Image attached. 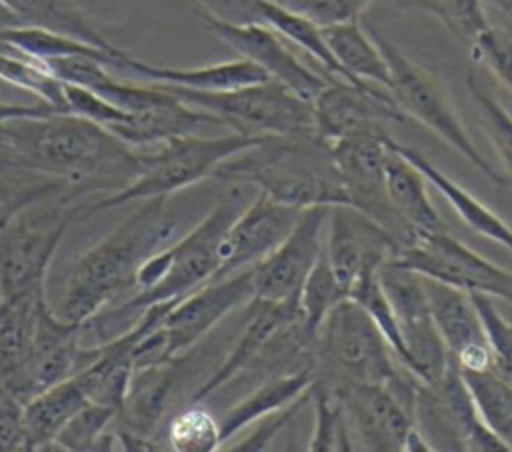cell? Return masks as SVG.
<instances>
[{
  "label": "cell",
  "instance_id": "obj_36",
  "mask_svg": "<svg viewBox=\"0 0 512 452\" xmlns=\"http://www.w3.org/2000/svg\"><path fill=\"white\" fill-rule=\"evenodd\" d=\"M118 412L114 408L88 402L58 432V450H112V426Z\"/></svg>",
  "mask_w": 512,
  "mask_h": 452
},
{
  "label": "cell",
  "instance_id": "obj_19",
  "mask_svg": "<svg viewBox=\"0 0 512 452\" xmlns=\"http://www.w3.org/2000/svg\"><path fill=\"white\" fill-rule=\"evenodd\" d=\"M300 208L270 200L262 192L234 218L220 244V266L214 280L254 266L268 256L294 228Z\"/></svg>",
  "mask_w": 512,
  "mask_h": 452
},
{
  "label": "cell",
  "instance_id": "obj_48",
  "mask_svg": "<svg viewBox=\"0 0 512 452\" xmlns=\"http://www.w3.org/2000/svg\"><path fill=\"white\" fill-rule=\"evenodd\" d=\"M12 26H22L20 18L0 0V28H12Z\"/></svg>",
  "mask_w": 512,
  "mask_h": 452
},
{
  "label": "cell",
  "instance_id": "obj_40",
  "mask_svg": "<svg viewBox=\"0 0 512 452\" xmlns=\"http://www.w3.org/2000/svg\"><path fill=\"white\" fill-rule=\"evenodd\" d=\"M480 314L486 340L492 350L494 368L512 382V322H508L494 304V298L486 294H470Z\"/></svg>",
  "mask_w": 512,
  "mask_h": 452
},
{
  "label": "cell",
  "instance_id": "obj_38",
  "mask_svg": "<svg viewBox=\"0 0 512 452\" xmlns=\"http://www.w3.org/2000/svg\"><path fill=\"white\" fill-rule=\"evenodd\" d=\"M466 86L480 110V120L490 142L512 176V114L498 102V98H494V94L478 80L474 72L466 76Z\"/></svg>",
  "mask_w": 512,
  "mask_h": 452
},
{
  "label": "cell",
  "instance_id": "obj_17",
  "mask_svg": "<svg viewBox=\"0 0 512 452\" xmlns=\"http://www.w3.org/2000/svg\"><path fill=\"white\" fill-rule=\"evenodd\" d=\"M312 110L314 132L328 144L364 132H384V124L406 120L386 88L340 78L328 80L312 100Z\"/></svg>",
  "mask_w": 512,
  "mask_h": 452
},
{
  "label": "cell",
  "instance_id": "obj_31",
  "mask_svg": "<svg viewBox=\"0 0 512 452\" xmlns=\"http://www.w3.org/2000/svg\"><path fill=\"white\" fill-rule=\"evenodd\" d=\"M480 420L512 450V382L494 366L460 370Z\"/></svg>",
  "mask_w": 512,
  "mask_h": 452
},
{
  "label": "cell",
  "instance_id": "obj_34",
  "mask_svg": "<svg viewBox=\"0 0 512 452\" xmlns=\"http://www.w3.org/2000/svg\"><path fill=\"white\" fill-rule=\"evenodd\" d=\"M0 80L34 94L38 100L48 102L60 112H68L64 100V82L58 80L42 60L16 50H0Z\"/></svg>",
  "mask_w": 512,
  "mask_h": 452
},
{
  "label": "cell",
  "instance_id": "obj_23",
  "mask_svg": "<svg viewBox=\"0 0 512 452\" xmlns=\"http://www.w3.org/2000/svg\"><path fill=\"white\" fill-rule=\"evenodd\" d=\"M386 144L398 154H402L406 160H410L426 176V180L452 204L454 212L470 230L512 252V226H508L496 212H492L486 204L474 198L466 188H462L456 180H452L416 148L400 144L390 134L386 136Z\"/></svg>",
  "mask_w": 512,
  "mask_h": 452
},
{
  "label": "cell",
  "instance_id": "obj_2",
  "mask_svg": "<svg viewBox=\"0 0 512 452\" xmlns=\"http://www.w3.org/2000/svg\"><path fill=\"white\" fill-rule=\"evenodd\" d=\"M176 228L166 196L142 200L108 236L72 262L56 312L74 322H90L104 308L136 292L140 264L160 250Z\"/></svg>",
  "mask_w": 512,
  "mask_h": 452
},
{
  "label": "cell",
  "instance_id": "obj_35",
  "mask_svg": "<svg viewBox=\"0 0 512 452\" xmlns=\"http://www.w3.org/2000/svg\"><path fill=\"white\" fill-rule=\"evenodd\" d=\"M400 6L422 10L468 48L492 26L484 0H400Z\"/></svg>",
  "mask_w": 512,
  "mask_h": 452
},
{
  "label": "cell",
  "instance_id": "obj_47",
  "mask_svg": "<svg viewBox=\"0 0 512 452\" xmlns=\"http://www.w3.org/2000/svg\"><path fill=\"white\" fill-rule=\"evenodd\" d=\"M484 8L486 12L490 10L498 20L492 26L512 38V0H484Z\"/></svg>",
  "mask_w": 512,
  "mask_h": 452
},
{
  "label": "cell",
  "instance_id": "obj_39",
  "mask_svg": "<svg viewBox=\"0 0 512 452\" xmlns=\"http://www.w3.org/2000/svg\"><path fill=\"white\" fill-rule=\"evenodd\" d=\"M56 192H66V182L60 178L32 182L0 178V228L24 214L26 208L50 198Z\"/></svg>",
  "mask_w": 512,
  "mask_h": 452
},
{
  "label": "cell",
  "instance_id": "obj_33",
  "mask_svg": "<svg viewBox=\"0 0 512 452\" xmlns=\"http://www.w3.org/2000/svg\"><path fill=\"white\" fill-rule=\"evenodd\" d=\"M346 298H348L346 290L338 282L326 254L322 252L314 268L308 272L298 294L302 326L312 340L316 338V332L326 320V316Z\"/></svg>",
  "mask_w": 512,
  "mask_h": 452
},
{
  "label": "cell",
  "instance_id": "obj_25",
  "mask_svg": "<svg viewBox=\"0 0 512 452\" xmlns=\"http://www.w3.org/2000/svg\"><path fill=\"white\" fill-rule=\"evenodd\" d=\"M322 32L332 56L350 82L376 84L388 90L390 68L370 30H364L358 20H350L322 26Z\"/></svg>",
  "mask_w": 512,
  "mask_h": 452
},
{
  "label": "cell",
  "instance_id": "obj_26",
  "mask_svg": "<svg viewBox=\"0 0 512 452\" xmlns=\"http://www.w3.org/2000/svg\"><path fill=\"white\" fill-rule=\"evenodd\" d=\"M388 136V134H386ZM426 176L402 154L388 146L386 158V192L398 218L412 232H434L446 228L436 212L428 188Z\"/></svg>",
  "mask_w": 512,
  "mask_h": 452
},
{
  "label": "cell",
  "instance_id": "obj_9",
  "mask_svg": "<svg viewBox=\"0 0 512 452\" xmlns=\"http://www.w3.org/2000/svg\"><path fill=\"white\" fill-rule=\"evenodd\" d=\"M388 264L512 304V272L474 252L446 228L414 232Z\"/></svg>",
  "mask_w": 512,
  "mask_h": 452
},
{
  "label": "cell",
  "instance_id": "obj_5",
  "mask_svg": "<svg viewBox=\"0 0 512 452\" xmlns=\"http://www.w3.org/2000/svg\"><path fill=\"white\" fill-rule=\"evenodd\" d=\"M262 138L264 136H248L234 130L210 138L200 134L172 138L160 144L156 152L142 154V172L128 186L104 194L92 202H74L76 222L128 202H142L160 196L170 198L172 194L214 176L216 168L224 160L252 148Z\"/></svg>",
  "mask_w": 512,
  "mask_h": 452
},
{
  "label": "cell",
  "instance_id": "obj_4",
  "mask_svg": "<svg viewBox=\"0 0 512 452\" xmlns=\"http://www.w3.org/2000/svg\"><path fill=\"white\" fill-rule=\"evenodd\" d=\"M244 196L224 194L210 212L180 240L150 254L138 268L136 292L96 314L90 322L98 336L120 316L142 312L160 302H176L214 280L220 266V244L244 208Z\"/></svg>",
  "mask_w": 512,
  "mask_h": 452
},
{
  "label": "cell",
  "instance_id": "obj_21",
  "mask_svg": "<svg viewBox=\"0 0 512 452\" xmlns=\"http://www.w3.org/2000/svg\"><path fill=\"white\" fill-rule=\"evenodd\" d=\"M122 72L138 74L154 84H170V86H182L190 90H202V92H222V90H234L250 84H258L262 80H268L270 76L256 66L254 62L246 58L216 62L208 66H194V68H176V66H156L142 62L134 56H126Z\"/></svg>",
  "mask_w": 512,
  "mask_h": 452
},
{
  "label": "cell",
  "instance_id": "obj_29",
  "mask_svg": "<svg viewBox=\"0 0 512 452\" xmlns=\"http://www.w3.org/2000/svg\"><path fill=\"white\" fill-rule=\"evenodd\" d=\"M22 22V26H40L62 32L94 46L118 52L104 34L96 30L82 4L76 0H2Z\"/></svg>",
  "mask_w": 512,
  "mask_h": 452
},
{
  "label": "cell",
  "instance_id": "obj_11",
  "mask_svg": "<svg viewBox=\"0 0 512 452\" xmlns=\"http://www.w3.org/2000/svg\"><path fill=\"white\" fill-rule=\"evenodd\" d=\"M76 224L74 202L0 228V302L42 292L50 262L68 228Z\"/></svg>",
  "mask_w": 512,
  "mask_h": 452
},
{
  "label": "cell",
  "instance_id": "obj_45",
  "mask_svg": "<svg viewBox=\"0 0 512 452\" xmlns=\"http://www.w3.org/2000/svg\"><path fill=\"white\" fill-rule=\"evenodd\" d=\"M196 10L228 24L262 22L258 0H192Z\"/></svg>",
  "mask_w": 512,
  "mask_h": 452
},
{
  "label": "cell",
  "instance_id": "obj_32",
  "mask_svg": "<svg viewBox=\"0 0 512 452\" xmlns=\"http://www.w3.org/2000/svg\"><path fill=\"white\" fill-rule=\"evenodd\" d=\"M164 446L174 452L220 450V418H214V414L202 402H190L168 420L164 430Z\"/></svg>",
  "mask_w": 512,
  "mask_h": 452
},
{
  "label": "cell",
  "instance_id": "obj_30",
  "mask_svg": "<svg viewBox=\"0 0 512 452\" xmlns=\"http://www.w3.org/2000/svg\"><path fill=\"white\" fill-rule=\"evenodd\" d=\"M258 8H260L262 22H266L270 28H274L290 44L298 46L308 56H312L332 78L350 82L346 78L344 70L340 68V64L336 62V58L332 56V52L326 44L322 26H318L308 16L288 8L280 0H258Z\"/></svg>",
  "mask_w": 512,
  "mask_h": 452
},
{
  "label": "cell",
  "instance_id": "obj_1",
  "mask_svg": "<svg viewBox=\"0 0 512 452\" xmlns=\"http://www.w3.org/2000/svg\"><path fill=\"white\" fill-rule=\"evenodd\" d=\"M0 170H24L66 182L60 202L116 192L142 172V154L104 126L70 112L18 118L0 128Z\"/></svg>",
  "mask_w": 512,
  "mask_h": 452
},
{
  "label": "cell",
  "instance_id": "obj_6",
  "mask_svg": "<svg viewBox=\"0 0 512 452\" xmlns=\"http://www.w3.org/2000/svg\"><path fill=\"white\" fill-rule=\"evenodd\" d=\"M406 366L354 300H342L322 322L314 338V372L324 384L390 382Z\"/></svg>",
  "mask_w": 512,
  "mask_h": 452
},
{
  "label": "cell",
  "instance_id": "obj_28",
  "mask_svg": "<svg viewBox=\"0 0 512 452\" xmlns=\"http://www.w3.org/2000/svg\"><path fill=\"white\" fill-rule=\"evenodd\" d=\"M0 38L8 42L18 52L32 56L36 60H54L64 56H90L106 64L108 68L120 70L128 52L126 50H106L100 46H94L90 42H84L80 38L54 32L40 26H12V28H0Z\"/></svg>",
  "mask_w": 512,
  "mask_h": 452
},
{
  "label": "cell",
  "instance_id": "obj_42",
  "mask_svg": "<svg viewBox=\"0 0 512 452\" xmlns=\"http://www.w3.org/2000/svg\"><path fill=\"white\" fill-rule=\"evenodd\" d=\"M474 60L484 62L494 76L512 92V38L490 26L472 46Z\"/></svg>",
  "mask_w": 512,
  "mask_h": 452
},
{
  "label": "cell",
  "instance_id": "obj_7",
  "mask_svg": "<svg viewBox=\"0 0 512 452\" xmlns=\"http://www.w3.org/2000/svg\"><path fill=\"white\" fill-rule=\"evenodd\" d=\"M370 34L378 42L388 68H390V86L388 92L406 114V118H414L440 136L446 144H450L464 160H468L490 184L498 188H506L510 180L498 172L476 148L470 138L466 126L462 124L450 94L444 82L426 66L418 64L410 56H406L396 44L384 38L378 30L370 28Z\"/></svg>",
  "mask_w": 512,
  "mask_h": 452
},
{
  "label": "cell",
  "instance_id": "obj_43",
  "mask_svg": "<svg viewBox=\"0 0 512 452\" xmlns=\"http://www.w3.org/2000/svg\"><path fill=\"white\" fill-rule=\"evenodd\" d=\"M288 8L308 16L318 26L360 20L372 0H280Z\"/></svg>",
  "mask_w": 512,
  "mask_h": 452
},
{
  "label": "cell",
  "instance_id": "obj_16",
  "mask_svg": "<svg viewBox=\"0 0 512 452\" xmlns=\"http://www.w3.org/2000/svg\"><path fill=\"white\" fill-rule=\"evenodd\" d=\"M332 206L304 208L290 234L254 270V300H298L300 288L324 252V234Z\"/></svg>",
  "mask_w": 512,
  "mask_h": 452
},
{
  "label": "cell",
  "instance_id": "obj_37",
  "mask_svg": "<svg viewBox=\"0 0 512 452\" xmlns=\"http://www.w3.org/2000/svg\"><path fill=\"white\" fill-rule=\"evenodd\" d=\"M312 402L316 416L308 450H356L338 394L320 380H314Z\"/></svg>",
  "mask_w": 512,
  "mask_h": 452
},
{
  "label": "cell",
  "instance_id": "obj_27",
  "mask_svg": "<svg viewBox=\"0 0 512 452\" xmlns=\"http://www.w3.org/2000/svg\"><path fill=\"white\" fill-rule=\"evenodd\" d=\"M86 404L88 398L74 378L62 380L32 396L22 410L28 450L52 448L64 424Z\"/></svg>",
  "mask_w": 512,
  "mask_h": 452
},
{
  "label": "cell",
  "instance_id": "obj_41",
  "mask_svg": "<svg viewBox=\"0 0 512 452\" xmlns=\"http://www.w3.org/2000/svg\"><path fill=\"white\" fill-rule=\"evenodd\" d=\"M64 100H66V110L70 114L92 120V122L104 126L106 130L120 124L128 116L126 110L114 106L112 102H108L94 90L78 86V84L64 82Z\"/></svg>",
  "mask_w": 512,
  "mask_h": 452
},
{
  "label": "cell",
  "instance_id": "obj_12",
  "mask_svg": "<svg viewBox=\"0 0 512 452\" xmlns=\"http://www.w3.org/2000/svg\"><path fill=\"white\" fill-rule=\"evenodd\" d=\"M380 284L396 314L404 346V366L422 382H438L454 362L430 312L424 278L412 270L386 264Z\"/></svg>",
  "mask_w": 512,
  "mask_h": 452
},
{
  "label": "cell",
  "instance_id": "obj_22",
  "mask_svg": "<svg viewBox=\"0 0 512 452\" xmlns=\"http://www.w3.org/2000/svg\"><path fill=\"white\" fill-rule=\"evenodd\" d=\"M314 380V364H304L268 376L262 384H258L250 394H246L220 416L222 446L256 420L296 402L312 388Z\"/></svg>",
  "mask_w": 512,
  "mask_h": 452
},
{
  "label": "cell",
  "instance_id": "obj_3",
  "mask_svg": "<svg viewBox=\"0 0 512 452\" xmlns=\"http://www.w3.org/2000/svg\"><path fill=\"white\" fill-rule=\"evenodd\" d=\"M214 178L256 186L270 200L300 210L348 204L330 144L316 134L264 136L224 160Z\"/></svg>",
  "mask_w": 512,
  "mask_h": 452
},
{
  "label": "cell",
  "instance_id": "obj_44",
  "mask_svg": "<svg viewBox=\"0 0 512 452\" xmlns=\"http://www.w3.org/2000/svg\"><path fill=\"white\" fill-rule=\"evenodd\" d=\"M310 400H312V388L304 396H300L296 402H292L290 406L256 420L254 424H258V430L252 432L250 436L242 438L240 442L232 444L230 450H264L270 444V440L276 436V432H280L292 420V416L298 414V410Z\"/></svg>",
  "mask_w": 512,
  "mask_h": 452
},
{
  "label": "cell",
  "instance_id": "obj_14",
  "mask_svg": "<svg viewBox=\"0 0 512 452\" xmlns=\"http://www.w3.org/2000/svg\"><path fill=\"white\" fill-rule=\"evenodd\" d=\"M398 248L396 236L362 210L350 204L330 208L324 254L348 296L360 280L378 274Z\"/></svg>",
  "mask_w": 512,
  "mask_h": 452
},
{
  "label": "cell",
  "instance_id": "obj_20",
  "mask_svg": "<svg viewBox=\"0 0 512 452\" xmlns=\"http://www.w3.org/2000/svg\"><path fill=\"white\" fill-rule=\"evenodd\" d=\"M206 126L224 124L214 114L188 106L180 98L170 94L168 100L156 106L128 112V116L120 124L108 130L132 148H148L160 146L172 138L200 134V130Z\"/></svg>",
  "mask_w": 512,
  "mask_h": 452
},
{
  "label": "cell",
  "instance_id": "obj_49",
  "mask_svg": "<svg viewBox=\"0 0 512 452\" xmlns=\"http://www.w3.org/2000/svg\"><path fill=\"white\" fill-rule=\"evenodd\" d=\"M76 2H78V4H82V6H84V4H92V2H94V0H76Z\"/></svg>",
  "mask_w": 512,
  "mask_h": 452
},
{
  "label": "cell",
  "instance_id": "obj_13",
  "mask_svg": "<svg viewBox=\"0 0 512 452\" xmlns=\"http://www.w3.org/2000/svg\"><path fill=\"white\" fill-rule=\"evenodd\" d=\"M330 152L348 204L380 222L400 244H404L414 232L398 218L388 200L386 132H364L336 140L330 144Z\"/></svg>",
  "mask_w": 512,
  "mask_h": 452
},
{
  "label": "cell",
  "instance_id": "obj_46",
  "mask_svg": "<svg viewBox=\"0 0 512 452\" xmlns=\"http://www.w3.org/2000/svg\"><path fill=\"white\" fill-rule=\"evenodd\" d=\"M52 112H60L48 102H34V104H14V102H2L0 100V128L12 120L18 118H34V116H46Z\"/></svg>",
  "mask_w": 512,
  "mask_h": 452
},
{
  "label": "cell",
  "instance_id": "obj_24",
  "mask_svg": "<svg viewBox=\"0 0 512 452\" xmlns=\"http://www.w3.org/2000/svg\"><path fill=\"white\" fill-rule=\"evenodd\" d=\"M422 278L432 318L444 344L450 350L452 360L472 346L488 344L472 296L460 288L442 284L438 280L426 276Z\"/></svg>",
  "mask_w": 512,
  "mask_h": 452
},
{
  "label": "cell",
  "instance_id": "obj_8",
  "mask_svg": "<svg viewBox=\"0 0 512 452\" xmlns=\"http://www.w3.org/2000/svg\"><path fill=\"white\" fill-rule=\"evenodd\" d=\"M154 84V82H152ZM184 104L198 110H206L222 120L224 128H230L248 136H298L314 132L312 100H306L292 92L282 82L268 78L258 84L222 90L202 92L182 86L156 84Z\"/></svg>",
  "mask_w": 512,
  "mask_h": 452
},
{
  "label": "cell",
  "instance_id": "obj_15",
  "mask_svg": "<svg viewBox=\"0 0 512 452\" xmlns=\"http://www.w3.org/2000/svg\"><path fill=\"white\" fill-rule=\"evenodd\" d=\"M330 388L342 400L356 450L404 452L408 436L416 428L412 402L404 394L384 382L334 384Z\"/></svg>",
  "mask_w": 512,
  "mask_h": 452
},
{
  "label": "cell",
  "instance_id": "obj_10",
  "mask_svg": "<svg viewBox=\"0 0 512 452\" xmlns=\"http://www.w3.org/2000/svg\"><path fill=\"white\" fill-rule=\"evenodd\" d=\"M412 418L430 450L510 452L480 420L456 362L450 364L438 382H420L412 404Z\"/></svg>",
  "mask_w": 512,
  "mask_h": 452
},
{
  "label": "cell",
  "instance_id": "obj_18",
  "mask_svg": "<svg viewBox=\"0 0 512 452\" xmlns=\"http://www.w3.org/2000/svg\"><path fill=\"white\" fill-rule=\"evenodd\" d=\"M192 12L212 36L228 44L242 58L260 66L270 78L282 82L298 96L314 100L316 94L328 84V80L308 68L288 46V40L266 22L228 24L196 8Z\"/></svg>",
  "mask_w": 512,
  "mask_h": 452
}]
</instances>
